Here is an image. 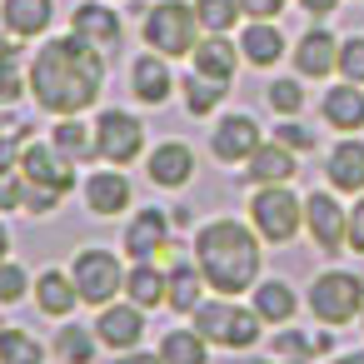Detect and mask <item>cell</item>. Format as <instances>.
I'll return each mask as SVG.
<instances>
[{
    "label": "cell",
    "mask_w": 364,
    "mask_h": 364,
    "mask_svg": "<svg viewBox=\"0 0 364 364\" xmlns=\"http://www.w3.org/2000/svg\"><path fill=\"white\" fill-rule=\"evenodd\" d=\"M264 100H269V110L284 120V115H299L304 110V80L299 75H274L269 85H264Z\"/></svg>",
    "instance_id": "d590c367"
},
{
    "label": "cell",
    "mask_w": 364,
    "mask_h": 364,
    "mask_svg": "<svg viewBox=\"0 0 364 364\" xmlns=\"http://www.w3.org/2000/svg\"><path fill=\"white\" fill-rule=\"evenodd\" d=\"M165 294H170V274H165V264H155V259H130L125 299H135V304L150 314V309H165Z\"/></svg>",
    "instance_id": "83f0119b"
},
{
    "label": "cell",
    "mask_w": 364,
    "mask_h": 364,
    "mask_svg": "<svg viewBox=\"0 0 364 364\" xmlns=\"http://www.w3.org/2000/svg\"><path fill=\"white\" fill-rule=\"evenodd\" d=\"M31 100L46 115H85L100 105L105 90V50H95L90 41L70 36H50L41 41V50L31 55Z\"/></svg>",
    "instance_id": "6da1fadb"
},
{
    "label": "cell",
    "mask_w": 364,
    "mask_h": 364,
    "mask_svg": "<svg viewBox=\"0 0 364 364\" xmlns=\"http://www.w3.org/2000/svg\"><path fill=\"white\" fill-rule=\"evenodd\" d=\"M155 349H160V364H210V349L215 344L195 324H180V329H165L155 339Z\"/></svg>",
    "instance_id": "4dcf8cb0"
},
{
    "label": "cell",
    "mask_w": 364,
    "mask_h": 364,
    "mask_svg": "<svg viewBox=\"0 0 364 364\" xmlns=\"http://www.w3.org/2000/svg\"><path fill=\"white\" fill-rule=\"evenodd\" d=\"M359 329H364V314H359Z\"/></svg>",
    "instance_id": "816d5d0a"
},
{
    "label": "cell",
    "mask_w": 364,
    "mask_h": 364,
    "mask_svg": "<svg viewBox=\"0 0 364 364\" xmlns=\"http://www.w3.org/2000/svg\"><path fill=\"white\" fill-rule=\"evenodd\" d=\"M240 175H245L250 185H289V180L299 175V155L269 135V140L245 160V170H240Z\"/></svg>",
    "instance_id": "7402d4cb"
},
{
    "label": "cell",
    "mask_w": 364,
    "mask_h": 364,
    "mask_svg": "<svg viewBox=\"0 0 364 364\" xmlns=\"http://www.w3.org/2000/svg\"><path fill=\"white\" fill-rule=\"evenodd\" d=\"M294 75L299 80H324L339 70V36H329L324 26H309L299 41H294Z\"/></svg>",
    "instance_id": "e0dca14e"
},
{
    "label": "cell",
    "mask_w": 364,
    "mask_h": 364,
    "mask_svg": "<svg viewBox=\"0 0 364 364\" xmlns=\"http://www.w3.org/2000/svg\"><path fill=\"white\" fill-rule=\"evenodd\" d=\"M225 95H230V85H225V80H210V75H200V70H190V75L180 80V100H185V115H190V120L215 115V110L225 105Z\"/></svg>",
    "instance_id": "1f68e13d"
},
{
    "label": "cell",
    "mask_w": 364,
    "mask_h": 364,
    "mask_svg": "<svg viewBox=\"0 0 364 364\" xmlns=\"http://www.w3.org/2000/svg\"><path fill=\"white\" fill-rule=\"evenodd\" d=\"M70 274H75L80 304L100 309V304H110V299H120V294H125L130 259H125V250H110V245H85V250H75Z\"/></svg>",
    "instance_id": "ba28073f"
},
{
    "label": "cell",
    "mask_w": 364,
    "mask_h": 364,
    "mask_svg": "<svg viewBox=\"0 0 364 364\" xmlns=\"http://www.w3.org/2000/svg\"><path fill=\"white\" fill-rule=\"evenodd\" d=\"M329 364H364V349H344V354H334Z\"/></svg>",
    "instance_id": "c3c4849f"
},
{
    "label": "cell",
    "mask_w": 364,
    "mask_h": 364,
    "mask_svg": "<svg viewBox=\"0 0 364 364\" xmlns=\"http://www.w3.org/2000/svg\"><path fill=\"white\" fill-rule=\"evenodd\" d=\"M31 95V70L21 65V55H11V50H0V105H16V100H26Z\"/></svg>",
    "instance_id": "8d00e7d4"
},
{
    "label": "cell",
    "mask_w": 364,
    "mask_h": 364,
    "mask_svg": "<svg viewBox=\"0 0 364 364\" xmlns=\"http://www.w3.org/2000/svg\"><path fill=\"white\" fill-rule=\"evenodd\" d=\"M264 364H284V359H264Z\"/></svg>",
    "instance_id": "f907efd6"
},
{
    "label": "cell",
    "mask_w": 364,
    "mask_h": 364,
    "mask_svg": "<svg viewBox=\"0 0 364 364\" xmlns=\"http://www.w3.org/2000/svg\"><path fill=\"white\" fill-rule=\"evenodd\" d=\"M304 309H309L314 324H324V329L354 324V319L364 314V279H359L354 269L329 264V269H319V274L309 279V289H304Z\"/></svg>",
    "instance_id": "5b68a950"
},
{
    "label": "cell",
    "mask_w": 364,
    "mask_h": 364,
    "mask_svg": "<svg viewBox=\"0 0 364 364\" xmlns=\"http://www.w3.org/2000/svg\"><path fill=\"white\" fill-rule=\"evenodd\" d=\"M70 31L80 36V41H90L95 50H120V41H125V21H120V11L115 6H105V0H85V6H75L70 11Z\"/></svg>",
    "instance_id": "2e32d148"
},
{
    "label": "cell",
    "mask_w": 364,
    "mask_h": 364,
    "mask_svg": "<svg viewBox=\"0 0 364 364\" xmlns=\"http://www.w3.org/2000/svg\"><path fill=\"white\" fill-rule=\"evenodd\" d=\"M304 235L319 255H349V205L339 190H309L304 195Z\"/></svg>",
    "instance_id": "30bf717a"
},
{
    "label": "cell",
    "mask_w": 364,
    "mask_h": 364,
    "mask_svg": "<svg viewBox=\"0 0 364 364\" xmlns=\"http://www.w3.org/2000/svg\"><path fill=\"white\" fill-rule=\"evenodd\" d=\"M21 175H26V205H21V215H55L65 205V195L75 190V165L50 140H26Z\"/></svg>",
    "instance_id": "3957f363"
},
{
    "label": "cell",
    "mask_w": 364,
    "mask_h": 364,
    "mask_svg": "<svg viewBox=\"0 0 364 364\" xmlns=\"http://www.w3.org/2000/svg\"><path fill=\"white\" fill-rule=\"evenodd\" d=\"M130 95H135L140 105H155V110H160V105L175 95V70H170V60L155 55V50L135 55V60H130Z\"/></svg>",
    "instance_id": "ffe728a7"
},
{
    "label": "cell",
    "mask_w": 364,
    "mask_h": 364,
    "mask_svg": "<svg viewBox=\"0 0 364 364\" xmlns=\"http://www.w3.org/2000/svg\"><path fill=\"white\" fill-rule=\"evenodd\" d=\"M274 140H279V145H289V150H294V155H309V150H314V145H319V135H314V130H309V125H299V120H294V115H284V120H279V125H274Z\"/></svg>",
    "instance_id": "60d3db41"
},
{
    "label": "cell",
    "mask_w": 364,
    "mask_h": 364,
    "mask_svg": "<svg viewBox=\"0 0 364 364\" xmlns=\"http://www.w3.org/2000/svg\"><path fill=\"white\" fill-rule=\"evenodd\" d=\"M349 255H364V195L349 205Z\"/></svg>",
    "instance_id": "7bdbcfd3"
},
{
    "label": "cell",
    "mask_w": 364,
    "mask_h": 364,
    "mask_svg": "<svg viewBox=\"0 0 364 364\" xmlns=\"http://www.w3.org/2000/svg\"><path fill=\"white\" fill-rule=\"evenodd\" d=\"M21 205H26V175L6 170V175H0V215H16Z\"/></svg>",
    "instance_id": "b9f144b4"
},
{
    "label": "cell",
    "mask_w": 364,
    "mask_h": 364,
    "mask_svg": "<svg viewBox=\"0 0 364 364\" xmlns=\"http://www.w3.org/2000/svg\"><path fill=\"white\" fill-rule=\"evenodd\" d=\"M250 304H255V314L269 324V329H279V324H294V314H299V294H294V284L289 279H279V274H259V284L250 289Z\"/></svg>",
    "instance_id": "44dd1931"
},
{
    "label": "cell",
    "mask_w": 364,
    "mask_h": 364,
    "mask_svg": "<svg viewBox=\"0 0 364 364\" xmlns=\"http://www.w3.org/2000/svg\"><path fill=\"white\" fill-rule=\"evenodd\" d=\"M80 205L95 215V220H115L125 210H135V185L120 165H100L80 180Z\"/></svg>",
    "instance_id": "8fae6325"
},
{
    "label": "cell",
    "mask_w": 364,
    "mask_h": 364,
    "mask_svg": "<svg viewBox=\"0 0 364 364\" xmlns=\"http://www.w3.org/2000/svg\"><path fill=\"white\" fill-rule=\"evenodd\" d=\"M190 60H195V70L200 75H210V80H235V70H240V46L230 41V36H200V46L190 50Z\"/></svg>",
    "instance_id": "f1b7e54d"
},
{
    "label": "cell",
    "mask_w": 364,
    "mask_h": 364,
    "mask_svg": "<svg viewBox=\"0 0 364 364\" xmlns=\"http://www.w3.org/2000/svg\"><path fill=\"white\" fill-rule=\"evenodd\" d=\"M31 269L26 264H16V259H0V309H16V304H26L31 299Z\"/></svg>",
    "instance_id": "74e56055"
},
{
    "label": "cell",
    "mask_w": 364,
    "mask_h": 364,
    "mask_svg": "<svg viewBox=\"0 0 364 364\" xmlns=\"http://www.w3.org/2000/svg\"><path fill=\"white\" fill-rule=\"evenodd\" d=\"M50 145L75 165V170H85V165H95L100 160V145H95V120L85 125L80 115H60L55 125H50Z\"/></svg>",
    "instance_id": "d4e9b609"
},
{
    "label": "cell",
    "mask_w": 364,
    "mask_h": 364,
    "mask_svg": "<svg viewBox=\"0 0 364 364\" xmlns=\"http://www.w3.org/2000/svg\"><path fill=\"white\" fill-rule=\"evenodd\" d=\"M324 185L339 190V195H364V140L359 135H344L329 145L324 155Z\"/></svg>",
    "instance_id": "d6986e66"
},
{
    "label": "cell",
    "mask_w": 364,
    "mask_h": 364,
    "mask_svg": "<svg viewBox=\"0 0 364 364\" xmlns=\"http://www.w3.org/2000/svg\"><path fill=\"white\" fill-rule=\"evenodd\" d=\"M0 329H6V324H0Z\"/></svg>",
    "instance_id": "f5cc1de1"
},
{
    "label": "cell",
    "mask_w": 364,
    "mask_h": 364,
    "mask_svg": "<svg viewBox=\"0 0 364 364\" xmlns=\"http://www.w3.org/2000/svg\"><path fill=\"white\" fill-rule=\"evenodd\" d=\"M115 364H160V349H125V354H115Z\"/></svg>",
    "instance_id": "f6af8a7d"
},
{
    "label": "cell",
    "mask_w": 364,
    "mask_h": 364,
    "mask_svg": "<svg viewBox=\"0 0 364 364\" xmlns=\"http://www.w3.org/2000/svg\"><path fill=\"white\" fill-rule=\"evenodd\" d=\"M31 299H36V309H41L46 319H70L75 304H80L75 274L60 269V264H46V269L36 274V284H31Z\"/></svg>",
    "instance_id": "ac0fdd59"
},
{
    "label": "cell",
    "mask_w": 364,
    "mask_h": 364,
    "mask_svg": "<svg viewBox=\"0 0 364 364\" xmlns=\"http://www.w3.org/2000/svg\"><path fill=\"white\" fill-rule=\"evenodd\" d=\"M145 180L155 190H185L195 180V150L185 140H160L155 150H145Z\"/></svg>",
    "instance_id": "9a60e30c"
},
{
    "label": "cell",
    "mask_w": 364,
    "mask_h": 364,
    "mask_svg": "<svg viewBox=\"0 0 364 364\" xmlns=\"http://www.w3.org/2000/svg\"><path fill=\"white\" fill-rule=\"evenodd\" d=\"M190 250H195V264H200L210 294H250V289L259 284V269H264V240L255 235L250 220L215 215V220L195 225Z\"/></svg>",
    "instance_id": "7a4b0ae2"
},
{
    "label": "cell",
    "mask_w": 364,
    "mask_h": 364,
    "mask_svg": "<svg viewBox=\"0 0 364 364\" xmlns=\"http://www.w3.org/2000/svg\"><path fill=\"white\" fill-rule=\"evenodd\" d=\"M100 349H105V344H100L95 324H70V319H60V329H55V339H50V354H55L60 364H95Z\"/></svg>",
    "instance_id": "f546056e"
},
{
    "label": "cell",
    "mask_w": 364,
    "mask_h": 364,
    "mask_svg": "<svg viewBox=\"0 0 364 364\" xmlns=\"http://www.w3.org/2000/svg\"><path fill=\"white\" fill-rule=\"evenodd\" d=\"M0 364H50V349L31 329L6 324V329H0Z\"/></svg>",
    "instance_id": "d6a6232c"
},
{
    "label": "cell",
    "mask_w": 364,
    "mask_h": 364,
    "mask_svg": "<svg viewBox=\"0 0 364 364\" xmlns=\"http://www.w3.org/2000/svg\"><path fill=\"white\" fill-rule=\"evenodd\" d=\"M319 115H324V125L339 130V135L364 130V85H354V80L329 85V90L319 95Z\"/></svg>",
    "instance_id": "603a6c76"
},
{
    "label": "cell",
    "mask_w": 364,
    "mask_h": 364,
    "mask_svg": "<svg viewBox=\"0 0 364 364\" xmlns=\"http://www.w3.org/2000/svg\"><path fill=\"white\" fill-rule=\"evenodd\" d=\"M195 16H200L205 36H230L245 11H240V0H195Z\"/></svg>",
    "instance_id": "e575fe53"
},
{
    "label": "cell",
    "mask_w": 364,
    "mask_h": 364,
    "mask_svg": "<svg viewBox=\"0 0 364 364\" xmlns=\"http://www.w3.org/2000/svg\"><path fill=\"white\" fill-rule=\"evenodd\" d=\"M95 145H100V165H120L130 170L135 160H145L150 140H145V120L120 110V105H105L95 115Z\"/></svg>",
    "instance_id": "9c48e42d"
},
{
    "label": "cell",
    "mask_w": 364,
    "mask_h": 364,
    "mask_svg": "<svg viewBox=\"0 0 364 364\" xmlns=\"http://www.w3.org/2000/svg\"><path fill=\"white\" fill-rule=\"evenodd\" d=\"M26 140H31V125H6L0 130V175L6 170H21V150H26Z\"/></svg>",
    "instance_id": "ab89813d"
},
{
    "label": "cell",
    "mask_w": 364,
    "mask_h": 364,
    "mask_svg": "<svg viewBox=\"0 0 364 364\" xmlns=\"http://www.w3.org/2000/svg\"><path fill=\"white\" fill-rule=\"evenodd\" d=\"M190 324L215 344V349H230V354H250L259 339H264V319L255 314V304H245L240 294H205L200 309L190 314Z\"/></svg>",
    "instance_id": "277c9868"
},
{
    "label": "cell",
    "mask_w": 364,
    "mask_h": 364,
    "mask_svg": "<svg viewBox=\"0 0 364 364\" xmlns=\"http://www.w3.org/2000/svg\"><path fill=\"white\" fill-rule=\"evenodd\" d=\"M165 274H170V294H165V309L170 314H195L200 309V299L210 294V284H205V274H200V264H195V255L190 259H170L165 264Z\"/></svg>",
    "instance_id": "484cf974"
},
{
    "label": "cell",
    "mask_w": 364,
    "mask_h": 364,
    "mask_svg": "<svg viewBox=\"0 0 364 364\" xmlns=\"http://www.w3.org/2000/svg\"><path fill=\"white\" fill-rule=\"evenodd\" d=\"M0 26L16 41H36L55 26V0H0Z\"/></svg>",
    "instance_id": "cb8c5ba5"
},
{
    "label": "cell",
    "mask_w": 364,
    "mask_h": 364,
    "mask_svg": "<svg viewBox=\"0 0 364 364\" xmlns=\"http://www.w3.org/2000/svg\"><path fill=\"white\" fill-rule=\"evenodd\" d=\"M140 41L145 50L165 55V60H180L200 46V16H195V0H155L140 21Z\"/></svg>",
    "instance_id": "8992f818"
},
{
    "label": "cell",
    "mask_w": 364,
    "mask_h": 364,
    "mask_svg": "<svg viewBox=\"0 0 364 364\" xmlns=\"http://www.w3.org/2000/svg\"><path fill=\"white\" fill-rule=\"evenodd\" d=\"M240 55H245V65H255V70H274V65L284 60V31H279L274 21H250V26L240 31Z\"/></svg>",
    "instance_id": "4316f807"
},
{
    "label": "cell",
    "mask_w": 364,
    "mask_h": 364,
    "mask_svg": "<svg viewBox=\"0 0 364 364\" xmlns=\"http://www.w3.org/2000/svg\"><path fill=\"white\" fill-rule=\"evenodd\" d=\"M264 145V130L250 110H235V115H220L215 130H210V155L220 165H245L255 150Z\"/></svg>",
    "instance_id": "5bb4252c"
},
{
    "label": "cell",
    "mask_w": 364,
    "mask_h": 364,
    "mask_svg": "<svg viewBox=\"0 0 364 364\" xmlns=\"http://www.w3.org/2000/svg\"><path fill=\"white\" fill-rule=\"evenodd\" d=\"M170 240H175V215L160 210V205H150V210H135L125 220L120 250H125V259H160L170 250Z\"/></svg>",
    "instance_id": "7c38bea8"
},
{
    "label": "cell",
    "mask_w": 364,
    "mask_h": 364,
    "mask_svg": "<svg viewBox=\"0 0 364 364\" xmlns=\"http://www.w3.org/2000/svg\"><path fill=\"white\" fill-rule=\"evenodd\" d=\"M299 11H309L314 21H324V16H334V11H339V0H299Z\"/></svg>",
    "instance_id": "bcb514c9"
},
{
    "label": "cell",
    "mask_w": 364,
    "mask_h": 364,
    "mask_svg": "<svg viewBox=\"0 0 364 364\" xmlns=\"http://www.w3.org/2000/svg\"><path fill=\"white\" fill-rule=\"evenodd\" d=\"M0 259H11V225H6V215H0Z\"/></svg>",
    "instance_id": "7dc6e473"
},
{
    "label": "cell",
    "mask_w": 364,
    "mask_h": 364,
    "mask_svg": "<svg viewBox=\"0 0 364 364\" xmlns=\"http://www.w3.org/2000/svg\"><path fill=\"white\" fill-rule=\"evenodd\" d=\"M334 75L364 85V36H344V41H339V70H334Z\"/></svg>",
    "instance_id": "f35d334b"
},
{
    "label": "cell",
    "mask_w": 364,
    "mask_h": 364,
    "mask_svg": "<svg viewBox=\"0 0 364 364\" xmlns=\"http://www.w3.org/2000/svg\"><path fill=\"white\" fill-rule=\"evenodd\" d=\"M284 6H289V0H240V11H245L250 21H274Z\"/></svg>",
    "instance_id": "ee69618b"
},
{
    "label": "cell",
    "mask_w": 364,
    "mask_h": 364,
    "mask_svg": "<svg viewBox=\"0 0 364 364\" xmlns=\"http://www.w3.org/2000/svg\"><path fill=\"white\" fill-rule=\"evenodd\" d=\"M250 225L264 245H294L304 235V195H294L289 185H255L250 195Z\"/></svg>",
    "instance_id": "52a82bcc"
},
{
    "label": "cell",
    "mask_w": 364,
    "mask_h": 364,
    "mask_svg": "<svg viewBox=\"0 0 364 364\" xmlns=\"http://www.w3.org/2000/svg\"><path fill=\"white\" fill-rule=\"evenodd\" d=\"M269 359H284V364H314V359H319V339L304 334V329L279 324V329L269 334Z\"/></svg>",
    "instance_id": "836d02e7"
},
{
    "label": "cell",
    "mask_w": 364,
    "mask_h": 364,
    "mask_svg": "<svg viewBox=\"0 0 364 364\" xmlns=\"http://www.w3.org/2000/svg\"><path fill=\"white\" fill-rule=\"evenodd\" d=\"M6 125H16V120H11V115H6V105H0V130H6Z\"/></svg>",
    "instance_id": "681fc988"
},
{
    "label": "cell",
    "mask_w": 364,
    "mask_h": 364,
    "mask_svg": "<svg viewBox=\"0 0 364 364\" xmlns=\"http://www.w3.org/2000/svg\"><path fill=\"white\" fill-rule=\"evenodd\" d=\"M95 334H100V344L110 354H125V349H140L145 344L150 324H145V309L120 294V299H110V304L95 309Z\"/></svg>",
    "instance_id": "4fadbf2b"
}]
</instances>
